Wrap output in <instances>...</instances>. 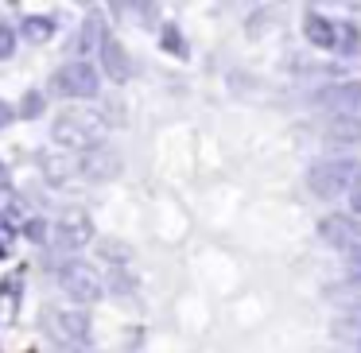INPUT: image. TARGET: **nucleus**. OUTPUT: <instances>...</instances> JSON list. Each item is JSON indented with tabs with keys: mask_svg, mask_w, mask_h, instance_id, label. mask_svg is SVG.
Returning <instances> with one entry per match:
<instances>
[{
	"mask_svg": "<svg viewBox=\"0 0 361 353\" xmlns=\"http://www.w3.org/2000/svg\"><path fill=\"white\" fill-rule=\"evenodd\" d=\"M350 202H353V210H357V213H361V190H357V194H353V198H350Z\"/></svg>",
	"mask_w": 361,
	"mask_h": 353,
	"instance_id": "nucleus-13",
	"label": "nucleus"
},
{
	"mask_svg": "<svg viewBox=\"0 0 361 353\" xmlns=\"http://www.w3.org/2000/svg\"><path fill=\"white\" fill-rule=\"evenodd\" d=\"M55 322H59V330H63V334H74V337H86V318H82V314H71V311H59V314H55Z\"/></svg>",
	"mask_w": 361,
	"mask_h": 353,
	"instance_id": "nucleus-9",
	"label": "nucleus"
},
{
	"mask_svg": "<svg viewBox=\"0 0 361 353\" xmlns=\"http://www.w3.org/2000/svg\"><path fill=\"white\" fill-rule=\"evenodd\" d=\"M24 32H27V39H47V35H51V20H27V24H24Z\"/></svg>",
	"mask_w": 361,
	"mask_h": 353,
	"instance_id": "nucleus-10",
	"label": "nucleus"
},
{
	"mask_svg": "<svg viewBox=\"0 0 361 353\" xmlns=\"http://www.w3.org/2000/svg\"><path fill=\"white\" fill-rule=\"evenodd\" d=\"M59 280H63V291L74 299V303H94V299L102 295V275H97L90 264H82V260H71Z\"/></svg>",
	"mask_w": 361,
	"mask_h": 353,
	"instance_id": "nucleus-2",
	"label": "nucleus"
},
{
	"mask_svg": "<svg viewBox=\"0 0 361 353\" xmlns=\"http://www.w3.org/2000/svg\"><path fill=\"white\" fill-rule=\"evenodd\" d=\"M59 241L66 244V249H78V244L90 241V221L82 218V213H66L63 225H59Z\"/></svg>",
	"mask_w": 361,
	"mask_h": 353,
	"instance_id": "nucleus-6",
	"label": "nucleus"
},
{
	"mask_svg": "<svg viewBox=\"0 0 361 353\" xmlns=\"http://www.w3.org/2000/svg\"><path fill=\"white\" fill-rule=\"evenodd\" d=\"M319 109L330 117L350 120L353 113H361V82H342V86H330L319 94Z\"/></svg>",
	"mask_w": 361,
	"mask_h": 353,
	"instance_id": "nucleus-3",
	"label": "nucleus"
},
{
	"mask_svg": "<svg viewBox=\"0 0 361 353\" xmlns=\"http://www.w3.org/2000/svg\"><path fill=\"white\" fill-rule=\"evenodd\" d=\"M307 35H311V43H319V47H330V43H334V24H330V20H319V16H307Z\"/></svg>",
	"mask_w": 361,
	"mask_h": 353,
	"instance_id": "nucleus-7",
	"label": "nucleus"
},
{
	"mask_svg": "<svg viewBox=\"0 0 361 353\" xmlns=\"http://www.w3.org/2000/svg\"><path fill=\"white\" fill-rule=\"evenodd\" d=\"M12 47H16V43H12V32L8 27H0V58H8Z\"/></svg>",
	"mask_w": 361,
	"mask_h": 353,
	"instance_id": "nucleus-12",
	"label": "nucleus"
},
{
	"mask_svg": "<svg viewBox=\"0 0 361 353\" xmlns=\"http://www.w3.org/2000/svg\"><path fill=\"white\" fill-rule=\"evenodd\" d=\"M345 280L353 283V287H361V249L350 252V264H345Z\"/></svg>",
	"mask_w": 361,
	"mask_h": 353,
	"instance_id": "nucleus-11",
	"label": "nucleus"
},
{
	"mask_svg": "<svg viewBox=\"0 0 361 353\" xmlns=\"http://www.w3.org/2000/svg\"><path fill=\"white\" fill-rule=\"evenodd\" d=\"M338 334H345L353 342V337H361V299H353L350 306H345L342 314V326H338Z\"/></svg>",
	"mask_w": 361,
	"mask_h": 353,
	"instance_id": "nucleus-8",
	"label": "nucleus"
},
{
	"mask_svg": "<svg viewBox=\"0 0 361 353\" xmlns=\"http://www.w3.org/2000/svg\"><path fill=\"white\" fill-rule=\"evenodd\" d=\"M353 229H357V225H350V221H342V218H326L319 225V233L326 237L330 244H342V249L353 252V249H361V237L353 233Z\"/></svg>",
	"mask_w": 361,
	"mask_h": 353,
	"instance_id": "nucleus-5",
	"label": "nucleus"
},
{
	"mask_svg": "<svg viewBox=\"0 0 361 353\" xmlns=\"http://www.w3.org/2000/svg\"><path fill=\"white\" fill-rule=\"evenodd\" d=\"M353 349H357V353H361V337H353Z\"/></svg>",
	"mask_w": 361,
	"mask_h": 353,
	"instance_id": "nucleus-14",
	"label": "nucleus"
},
{
	"mask_svg": "<svg viewBox=\"0 0 361 353\" xmlns=\"http://www.w3.org/2000/svg\"><path fill=\"white\" fill-rule=\"evenodd\" d=\"M55 89L66 97H94L97 94V70L90 63H71L55 74Z\"/></svg>",
	"mask_w": 361,
	"mask_h": 353,
	"instance_id": "nucleus-4",
	"label": "nucleus"
},
{
	"mask_svg": "<svg viewBox=\"0 0 361 353\" xmlns=\"http://www.w3.org/2000/svg\"><path fill=\"white\" fill-rule=\"evenodd\" d=\"M307 182L319 198H342L361 182V163L357 159H319L307 175Z\"/></svg>",
	"mask_w": 361,
	"mask_h": 353,
	"instance_id": "nucleus-1",
	"label": "nucleus"
}]
</instances>
